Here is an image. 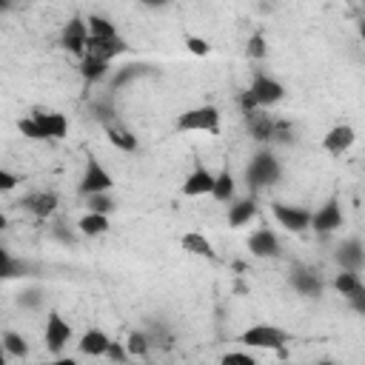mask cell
Segmentation results:
<instances>
[{"label": "cell", "instance_id": "1", "mask_svg": "<svg viewBox=\"0 0 365 365\" xmlns=\"http://www.w3.org/2000/svg\"><path fill=\"white\" fill-rule=\"evenodd\" d=\"M180 131H208V134H220V112L214 106H200L192 112H182L177 120Z\"/></svg>", "mask_w": 365, "mask_h": 365}, {"label": "cell", "instance_id": "2", "mask_svg": "<svg viewBox=\"0 0 365 365\" xmlns=\"http://www.w3.org/2000/svg\"><path fill=\"white\" fill-rule=\"evenodd\" d=\"M112 174L100 166V160L88 157V166H86V174L80 180V194L83 197H95V194H106L112 189Z\"/></svg>", "mask_w": 365, "mask_h": 365}, {"label": "cell", "instance_id": "3", "mask_svg": "<svg viewBox=\"0 0 365 365\" xmlns=\"http://www.w3.org/2000/svg\"><path fill=\"white\" fill-rule=\"evenodd\" d=\"M243 343L251 348H283L288 343V334L277 326H254L243 334Z\"/></svg>", "mask_w": 365, "mask_h": 365}, {"label": "cell", "instance_id": "4", "mask_svg": "<svg viewBox=\"0 0 365 365\" xmlns=\"http://www.w3.org/2000/svg\"><path fill=\"white\" fill-rule=\"evenodd\" d=\"M280 177V163L274 160V154H268V152H263V154H257L254 160H251V166H248V182L251 186H268V182H274Z\"/></svg>", "mask_w": 365, "mask_h": 365}, {"label": "cell", "instance_id": "5", "mask_svg": "<svg viewBox=\"0 0 365 365\" xmlns=\"http://www.w3.org/2000/svg\"><path fill=\"white\" fill-rule=\"evenodd\" d=\"M32 120L37 123V128L43 131L46 140H60V137L69 134V120L60 112H34Z\"/></svg>", "mask_w": 365, "mask_h": 365}, {"label": "cell", "instance_id": "6", "mask_svg": "<svg viewBox=\"0 0 365 365\" xmlns=\"http://www.w3.org/2000/svg\"><path fill=\"white\" fill-rule=\"evenodd\" d=\"M248 91L254 95L257 106H274V103H280V100H283V95H286V91H283V86H280L277 80L265 77V74H257Z\"/></svg>", "mask_w": 365, "mask_h": 365}, {"label": "cell", "instance_id": "7", "mask_svg": "<svg viewBox=\"0 0 365 365\" xmlns=\"http://www.w3.org/2000/svg\"><path fill=\"white\" fill-rule=\"evenodd\" d=\"M274 217H277L280 225L288 228V232H305V228L311 225V214L305 208H297V206L274 203Z\"/></svg>", "mask_w": 365, "mask_h": 365}, {"label": "cell", "instance_id": "8", "mask_svg": "<svg viewBox=\"0 0 365 365\" xmlns=\"http://www.w3.org/2000/svg\"><path fill=\"white\" fill-rule=\"evenodd\" d=\"M72 340V326L60 314H49V323H46V345H49L52 354L63 351V345Z\"/></svg>", "mask_w": 365, "mask_h": 365}, {"label": "cell", "instance_id": "9", "mask_svg": "<svg viewBox=\"0 0 365 365\" xmlns=\"http://www.w3.org/2000/svg\"><path fill=\"white\" fill-rule=\"evenodd\" d=\"M311 225H314V232L319 234H328V232H337V228L343 225V208L337 200H328L323 208H319L314 217H311Z\"/></svg>", "mask_w": 365, "mask_h": 365}, {"label": "cell", "instance_id": "10", "mask_svg": "<svg viewBox=\"0 0 365 365\" xmlns=\"http://www.w3.org/2000/svg\"><path fill=\"white\" fill-rule=\"evenodd\" d=\"M128 46L120 40V37H112V40H86V58H95V60H103L109 63L112 58L123 55Z\"/></svg>", "mask_w": 365, "mask_h": 365}, {"label": "cell", "instance_id": "11", "mask_svg": "<svg viewBox=\"0 0 365 365\" xmlns=\"http://www.w3.org/2000/svg\"><path fill=\"white\" fill-rule=\"evenodd\" d=\"M211 189H214V174L203 166H197L186 177V182H182V194L186 197H203V194H211Z\"/></svg>", "mask_w": 365, "mask_h": 365}, {"label": "cell", "instance_id": "12", "mask_svg": "<svg viewBox=\"0 0 365 365\" xmlns=\"http://www.w3.org/2000/svg\"><path fill=\"white\" fill-rule=\"evenodd\" d=\"M86 40H88V32H86V23L83 20H69L66 29H63V46L72 52V55H83L86 58Z\"/></svg>", "mask_w": 365, "mask_h": 365}, {"label": "cell", "instance_id": "13", "mask_svg": "<svg viewBox=\"0 0 365 365\" xmlns=\"http://www.w3.org/2000/svg\"><path fill=\"white\" fill-rule=\"evenodd\" d=\"M354 146V128L351 126H334L328 134H326V140H323V149L328 154H343Z\"/></svg>", "mask_w": 365, "mask_h": 365}, {"label": "cell", "instance_id": "14", "mask_svg": "<svg viewBox=\"0 0 365 365\" xmlns=\"http://www.w3.org/2000/svg\"><path fill=\"white\" fill-rule=\"evenodd\" d=\"M248 248L257 257H277L280 254V243H277V237H274V232H268V228H260L257 234H251Z\"/></svg>", "mask_w": 365, "mask_h": 365}, {"label": "cell", "instance_id": "15", "mask_svg": "<svg viewBox=\"0 0 365 365\" xmlns=\"http://www.w3.org/2000/svg\"><path fill=\"white\" fill-rule=\"evenodd\" d=\"M109 345H112V340H109L100 328H91V331H86V334H83V340H80V351H83V354H88V357H103V354L109 351Z\"/></svg>", "mask_w": 365, "mask_h": 365}, {"label": "cell", "instance_id": "16", "mask_svg": "<svg viewBox=\"0 0 365 365\" xmlns=\"http://www.w3.org/2000/svg\"><path fill=\"white\" fill-rule=\"evenodd\" d=\"M251 217H257V203L254 200H240L228 208V225L232 228H240L246 223H251Z\"/></svg>", "mask_w": 365, "mask_h": 365}, {"label": "cell", "instance_id": "17", "mask_svg": "<svg viewBox=\"0 0 365 365\" xmlns=\"http://www.w3.org/2000/svg\"><path fill=\"white\" fill-rule=\"evenodd\" d=\"M86 32H88V40H112V37H117L114 23L106 20V18H98V15H91L86 20Z\"/></svg>", "mask_w": 365, "mask_h": 365}, {"label": "cell", "instance_id": "18", "mask_svg": "<svg viewBox=\"0 0 365 365\" xmlns=\"http://www.w3.org/2000/svg\"><path fill=\"white\" fill-rule=\"evenodd\" d=\"M26 208H32L37 217H49V214H55V208H58V194H34V197H29L26 203H23Z\"/></svg>", "mask_w": 365, "mask_h": 365}, {"label": "cell", "instance_id": "19", "mask_svg": "<svg viewBox=\"0 0 365 365\" xmlns=\"http://www.w3.org/2000/svg\"><path fill=\"white\" fill-rule=\"evenodd\" d=\"M182 248H186L189 254H197V257H214V248L211 243L197 234V232H189V234H182Z\"/></svg>", "mask_w": 365, "mask_h": 365}, {"label": "cell", "instance_id": "20", "mask_svg": "<svg viewBox=\"0 0 365 365\" xmlns=\"http://www.w3.org/2000/svg\"><path fill=\"white\" fill-rule=\"evenodd\" d=\"M211 197L220 200V203H228L234 197V177L223 171V174H214V189H211Z\"/></svg>", "mask_w": 365, "mask_h": 365}, {"label": "cell", "instance_id": "21", "mask_svg": "<svg viewBox=\"0 0 365 365\" xmlns=\"http://www.w3.org/2000/svg\"><path fill=\"white\" fill-rule=\"evenodd\" d=\"M80 232L88 234V237L106 234V232H109V217H106V214H91V211H88V214L80 220Z\"/></svg>", "mask_w": 365, "mask_h": 365}, {"label": "cell", "instance_id": "22", "mask_svg": "<svg viewBox=\"0 0 365 365\" xmlns=\"http://www.w3.org/2000/svg\"><path fill=\"white\" fill-rule=\"evenodd\" d=\"M106 134H109L112 146H117V149H123V152H134V149H137V137H131L126 128H120V126H114V123H106Z\"/></svg>", "mask_w": 365, "mask_h": 365}, {"label": "cell", "instance_id": "23", "mask_svg": "<svg viewBox=\"0 0 365 365\" xmlns=\"http://www.w3.org/2000/svg\"><path fill=\"white\" fill-rule=\"evenodd\" d=\"M334 288H337L343 297H351L354 291H359V288H362V283H359V277H357L354 271H343V274H337Z\"/></svg>", "mask_w": 365, "mask_h": 365}, {"label": "cell", "instance_id": "24", "mask_svg": "<svg viewBox=\"0 0 365 365\" xmlns=\"http://www.w3.org/2000/svg\"><path fill=\"white\" fill-rule=\"evenodd\" d=\"M0 345H4L6 354H15V357H23V354L29 351L26 340H23L20 334H15V331H6V334H4V343H0Z\"/></svg>", "mask_w": 365, "mask_h": 365}, {"label": "cell", "instance_id": "25", "mask_svg": "<svg viewBox=\"0 0 365 365\" xmlns=\"http://www.w3.org/2000/svg\"><path fill=\"white\" fill-rule=\"evenodd\" d=\"M106 69H109V63L95 60V58H83V66H80V72H83L86 80H98V77H103Z\"/></svg>", "mask_w": 365, "mask_h": 365}, {"label": "cell", "instance_id": "26", "mask_svg": "<svg viewBox=\"0 0 365 365\" xmlns=\"http://www.w3.org/2000/svg\"><path fill=\"white\" fill-rule=\"evenodd\" d=\"M149 351V340L143 337V334H128V343H126V354L128 357H143Z\"/></svg>", "mask_w": 365, "mask_h": 365}, {"label": "cell", "instance_id": "27", "mask_svg": "<svg viewBox=\"0 0 365 365\" xmlns=\"http://www.w3.org/2000/svg\"><path fill=\"white\" fill-rule=\"evenodd\" d=\"M340 260L354 271V268H359V263H362V251H359V243L354 240V243H348L343 251H340Z\"/></svg>", "mask_w": 365, "mask_h": 365}, {"label": "cell", "instance_id": "28", "mask_svg": "<svg viewBox=\"0 0 365 365\" xmlns=\"http://www.w3.org/2000/svg\"><path fill=\"white\" fill-rule=\"evenodd\" d=\"M114 208V200L103 197V194H95V197H88V211L91 214H109Z\"/></svg>", "mask_w": 365, "mask_h": 365}, {"label": "cell", "instance_id": "29", "mask_svg": "<svg viewBox=\"0 0 365 365\" xmlns=\"http://www.w3.org/2000/svg\"><path fill=\"white\" fill-rule=\"evenodd\" d=\"M18 128H20V134H23V137H29V140H46V137H43V131L37 128V123H34L32 117L20 120V123H18Z\"/></svg>", "mask_w": 365, "mask_h": 365}, {"label": "cell", "instance_id": "30", "mask_svg": "<svg viewBox=\"0 0 365 365\" xmlns=\"http://www.w3.org/2000/svg\"><path fill=\"white\" fill-rule=\"evenodd\" d=\"M294 286H297L300 291H305V294H317V291H319V283L311 277V274H297Z\"/></svg>", "mask_w": 365, "mask_h": 365}, {"label": "cell", "instance_id": "31", "mask_svg": "<svg viewBox=\"0 0 365 365\" xmlns=\"http://www.w3.org/2000/svg\"><path fill=\"white\" fill-rule=\"evenodd\" d=\"M186 46H189V52L197 55V58H206V55L211 52L208 40H203V37H186Z\"/></svg>", "mask_w": 365, "mask_h": 365}, {"label": "cell", "instance_id": "32", "mask_svg": "<svg viewBox=\"0 0 365 365\" xmlns=\"http://www.w3.org/2000/svg\"><path fill=\"white\" fill-rule=\"evenodd\" d=\"M220 365H257V362H254V357H248V354L234 351V354H225V357L220 359Z\"/></svg>", "mask_w": 365, "mask_h": 365}, {"label": "cell", "instance_id": "33", "mask_svg": "<svg viewBox=\"0 0 365 365\" xmlns=\"http://www.w3.org/2000/svg\"><path fill=\"white\" fill-rule=\"evenodd\" d=\"M15 271H18V263L0 248V277H15Z\"/></svg>", "mask_w": 365, "mask_h": 365}, {"label": "cell", "instance_id": "34", "mask_svg": "<svg viewBox=\"0 0 365 365\" xmlns=\"http://www.w3.org/2000/svg\"><path fill=\"white\" fill-rule=\"evenodd\" d=\"M248 58H265V40H263V34H254L251 40H248Z\"/></svg>", "mask_w": 365, "mask_h": 365}, {"label": "cell", "instance_id": "35", "mask_svg": "<svg viewBox=\"0 0 365 365\" xmlns=\"http://www.w3.org/2000/svg\"><path fill=\"white\" fill-rule=\"evenodd\" d=\"M15 186H18V177L6 168H0V192H12Z\"/></svg>", "mask_w": 365, "mask_h": 365}, {"label": "cell", "instance_id": "36", "mask_svg": "<svg viewBox=\"0 0 365 365\" xmlns=\"http://www.w3.org/2000/svg\"><path fill=\"white\" fill-rule=\"evenodd\" d=\"M240 106H243V112H246V114H251V112L257 109V100H254V95H251V91H243Z\"/></svg>", "mask_w": 365, "mask_h": 365}, {"label": "cell", "instance_id": "37", "mask_svg": "<svg viewBox=\"0 0 365 365\" xmlns=\"http://www.w3.org/2000/svg\"><path fill=\"white\" fill-rule=\"evenodd\" d=\"M106 354H109V357H112V359H117V362H123V359H126V351H123V348H120V345H117V343H112V345H109V351H106Z\"/></svg>", "mask_w": 365, "mask_h": 365}, {"label": "cell", "instance_id": "38", "mask_svg": "<svg viewBox=\"0 0 365 365\" xmlns=\"http://www.w3.org/2000/svg\"><path fill=\"white\" fill-rule=\"evenodd\" d=\"M49 365H77L74 359H55V362H49Z\"/></svg>", "mask_w": 365, "mask_h": 365}, {"label": "cell", "instance_id": "39", "mask_svg": "<svg viewBox=\"0 0 365 365\" xmlns=\"http://www.w3.org/2000/svg\"><path fill=\"white\" fill-rule=\"evenodd\" d=\"M0 365H6V351H4V345H0Z\"/></svg>", "mask_w": 365, "mask_h": 365}, {"label": "cell", "instance_id": "40", "mask_svg": "<svg viewBox=\"0 0 365 365\" xmlns=\"http://www.w3.org/2000/svg\"><path fill=\"white\" fill-rule=\"evenodd\" d=\"M4 228H6V217H4V214H0V232H4Z\"/></svg>", "mask_w": 365, "mask_h": 365}, {"label": "cell", "instance_id": "41", "mask_svg": "<svg viewBox=\"0 0 365 365\" xmlns=\"http://www.w3.org/2000/svg\"><path fill=\"white\" fill-rule=\"evenodd\" d=\"M319 365H334V362H319Z\"/></svg>", "mask_w": 365, "mask_h": 365}, {"label": "cell", "instance_id": "42", "mask_svg": "<svg viewBox=\"0 0 365 365\" xmlns=\"http://www.w3.org/2000/svg\"><path fill=\"white\" fill-rule=\"evenodd\" d=\"M0 9H4V4H0Z\"/></svg>", "mask_w": 365, "mask_h": 365}]
</instances>
